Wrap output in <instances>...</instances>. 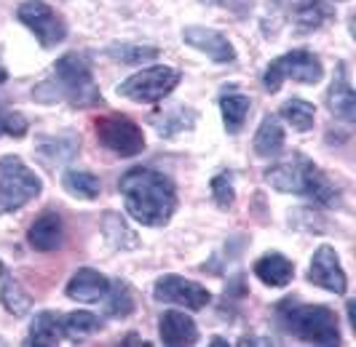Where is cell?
I'll use <instances>...</instances> for the list:
<instances>
[{"label":"cell","instance_id":"cell-1","mask_svg":"<svg viewBox=\"0 0 356 347\" xmlns=\"http://www.w3.org/2000/svg\"><path fill=\"white\" fill-rule=\"evenodd\" d=\"M118 192L124 195L126 214L145 227H163L177 211V187L166 174L134 166L118 179Z\"/></svg>","mask_w":356,"mask_h":347},{"label":"cell","instance_id":"cell-8","mask_svg":"<svg viewBox=\"0 0 356 347\" xmlns=\"http://www.w3.org/2000/svg\"><path fill=\"white\" fill-rule=\"evenodd\" d=\"M94 131L99 144L110 150L113 155L134 158L145 150V134L143 128L131 118H126L121 112H107L94 121Z\"/></svg>","mask_w":356,"mask_h":347},{"label":"cell","instance_id":"cell-21","mask_svg":"<svg viewBox=\"0 0 356 347\" xmlns=\"http://www.w3.org/2000/svg\"><path fill=\"white\" fill-rule=\"evenodd\" d=\"M252 150L257 158H276L282 155L284 150V128L276 115H266L260 121V128L254 134V142H252Z\"/></svg>","mask_w":356,"mask_h":347},{"label":"cell","instance_id":"cell-35","mask_svg":"<svg viewBox=\"0 0 356 347\" xmlns=\"http://www.w3.org/2000/svg\"><path fill=\"white\" fill-rule=\"evenodd\" d=\"M348 318H351V326L356 329V312H354V299H348Z\"/></svg>","mask_w":356,"mask_h":347},{"label":"cell","instance_id":"cell-29","mask_svg":"<svg viewBox=\"0 0 356 347\" xmlns=\"http://www.w3.org/2000/svg\"><path fill=\"white\" fill-rule=\"evenodd\" d=\"M97 331H102L99 315H94L89 310L65 312V337L67 339H83V337H91Z\"/></svg>","mask_w":356,"mask_h":347},{"label":"cell","instance_id":"cell-11","mask_svg":"<svg viewBox=\"0 0 356 347\" xmlns=\"http://www.w3.org/2000/svg\"><path fill=\"white\" fill-rule=\"evenodd\" d=\"M153 296L161 305H179L185 310H204L212 302V294L207 286L182 276H175V273H166L156 280Z\"/></svg>","mask_w":356,"mask_h":347},{"label":"cell","instance_id":"cell-15","mask_svg":"<svg viewBox=\"0 0 356 347\" xmlns=\"http://www.w3.org/2000/svg\"><path fill=\"white\" fill-rule=\"evenodd\" d=\"M327 107L330 112L343 123L356 121V96H354V86L348 81V67L346 62H338L335 67V78H332V86L327 91Z\"/></svg>","mask_w":356,"mask_h":347},{"label":"cell","instance_id":"cell-22","mask_svg":"<svg viewBox=\"0 0 356 347\" xmlns=\"http://www.w3.org/2000/svg\"><path fill=\"white\" fill-rule=\"evenodd\" d=\"M0 302H3V307L11 312V315H27L30 307H33V299L30 294L22 289V283H19L17 278L11 276V270L0 262Z\"/></svg>","mask_w":356,"mask_h":347},{"label":"cell","instance_id":"cell-20","mask_svg":"<svg viewBox=\"0 0 356 347\" xmlns=\"http://www.w3.org/2000/svg\"><path fill=\"white\" fill-rule=\"evenodd\" d=\"M78 147H81V137L72 134V131H62L56 137H43L38 142V155L43 158L49 166L54 163H67L78 155Z\"/></svg>","mask_w":356,"mask_h":347},{"label":"cell","instance_id":"cell-7","mask_svg":"<svg viewBox=\"0 0 356 347\" xmlns=\"http://www.w3.org/2000/svg\"><path fill=\"white\" fill-rule=\"evenodd\" d=\"M298 81V83H319L324 78V67H321L319 56L305 49H295V51H286L282 56H276L263 72V86L268 94H276L284 81Z\"/></svg>","mask_w":356,"mask_h":347},{"label":"cell","instance_id":"cell-31","mask_svg":"<svg viewBox=\"0 0 356 347\" xmlns=\"http://www.w3.org/2000/svg\"><path fill=\"white\" fill-rule=\"evenodd\" d=\"M209 187H212V201L217 203V208L228 211V208L236 203V187H233V174L231 171H220L217 176H212Z\"/></svg>","mask_w":356,"mask_h":347},{"label":"cell","instance_id":"cell-13","mask_svg":"<svg viewBox=\"0 0 356 347\" xmlns=\"http://www.w3.org/2000/svg\"><path fill=\"white\" fill-rule=\"evenodd\" d=\"M182 40H185L191 49L207 53L214 65H231V62H236V49H233V43L222 33L212 30V27L191 24V27L182 30Z\"/></svg>","mask_w":356,"mask_h":347},{"label":"cell","instance_id":"cell-27","mask_svg":"<svg viewBox=\"0 0 356 347\" xmlns=\"http://www.w3.org/2000/svg\"><path fill=\"white\" fill-rule=\"evenodd\" d=\"M102 230H105L107 241L113 243L115 248H137L140 246V238L134 235V230L126 225L124 219H121V214H115V211H107L105 219H102Z\"/></svg>","mask_w":356,"mask_h":347},{"label":"cell","instance_id":"cell-26","mask_svg":"<svg viewBox=\"0 0 356 347\" xmlns=\"http://www.w3.org/2000/svg\"><path fill=\"white\" fill-rule=\"evenodd\" d=\"M105 56H110L118 65H147L156 62L161 51L156 46H137V43H110L105 49Z\"/></svg>","mask_w":356,"mask_h":347},{"label":"cell","instance_id":"cell-18","mask_svg":"<svg viewBox=\"0 0 356 347\" xmlns=\"http://www.w3.org/2000/svg\"><path fill=\"white\" fill-rule=\"evenodd\" d=\"M254 278H260V283H266L270 289H284L295 276V262L286 260L282 251H268L252 267Z\"/></svg>","mask_w":356,"mask_h":347},{"label":"cell","instance_id":"cell-28","mask_svg":"<svg viewBox=\"0 0 356 347\" xmlns=\"http://www.w3.org/2000/svg\"><path fill=\"white\" fill-rule=\"evenodd\" d=\"M282 118H284L295 131H311L314 128V121H316V107L305 99H286L282 104Z\"/></svg>","mask_w":356,"mask_h":347},{"label":"cell","instance_id":"cell-2","mask_svg":"<svg viewBox=\"0 0 356 347\" xmlns=\"http://www.w3.org/2000/svg\"><path fill=\"white\" fill-rule=\"evenodd\" d=\"M33 99L43 104L67 102L72 110H89V107H102L105 96L94 81L91 65L83 53H65L54 62L51 75L40 81L33 88Z\"/></svg>","mask_w":356,"mask_h":347},{"label":"cell","instance_id":"cell-19","mask_svg":"<svg viewBox=\"0 0 356 347\" xmlns=\"http://www.w3.org/2000/svg\"><path fill=\"white\" fill-rule=\"evenodd\" d=\"M30 345H59L65 337V312L43 310L38 312L30 323V334H27Z\"/></svg>","mask_w":356,"mask_h":347},{"label":"cell","instance_id":"cell-5","mask_svg":"<svg viewBox=\"0 0 356 347\" xmlns=\"http://www.w3.org/2000/svg\"><path fill=\"white\" fill-rule=\"evenodd\" d=\"M43 192V182L33 169L24 166L19 155L0 158V211L11 214L35 201Z\"/></svg>","mask_w":356,"mask_h":347},{"label":"cell","instance_id":"cell-9","mask_svg":"<svg viewBox=\"0 0 356 347\" xmlns=\"http://www.w3.org/2000/svg\"><path fill=\"white\" fill-rule=\"evenodd\" d=\"M17 19L35 35L38 43L43 49H54V46H59L67 37V22L43 0H24V3H19Z\"/></svg>","mask_w":356,"mask_h":347},{"label":"cell","instance_id":"cell-3","mask_svg":"<svg viewBox=\"0 0 356 347\" xmlns=\"http://www.w3.org/2000/svg\"><path fill=\"white\" fill-rule=\"evenodd\" d=\"M266 182L276 192H289V195H303L311 198L319 206H338L340 192L338 187L327 179V174L303 153H292L289 158L273 163L266 171Z\"/></svg>","mask_w":356,"mask_h":347},{"label":"cell","instance_id":"cell-30","mask_svg":"<svg viewBox=\"0 0 356 347\" xmlns=\"http://www.w3.org/2000/svg\"><path fill=\"white\" fill-rule=\"evenodd\" d=\"M102 305H105V315H113V318H126L137 307L134 294H131V289L126 286L124 280H113V289H110V294H107Z\"/></svg>","mask_w":356,"mask_h":347},{"label":"cell","instance_id":"cell-34","mask_svg":"<svg viewBox=\"0 0 356 347\" xmlns=\"http://www.w3.org/2000/svg\"><path fill=\"white\" fill-rule=\"evenodd\" d=\"M238 345H273L270 339H260V337H244Z\"/></svg>","mask_w":356,"mask_h":347},{"label":"cell","instance_id":"cell-25","mask_svg":"<svg viewBox=\"0 0 356 347\" xmlns=\"http://www.w3.org/2000/svg\"><path fill=\"white\" fill-rule=\"evenodd\" d=\"M62 187L78 201H97L102 192L99 179L91 171H81V169H67L62 174Z\"/></svg>","mask_w":356,"mask_h":347},{"label":"cell","instance_id":"cell-36","mask_svg":"<svg viewBox=\"0 0 356 347\" xmlns=\"http://www.w3.org/2000/svg\"><path fill=\"white\" fill-rule=\"evenodd\" d=\"M8 81V72H6V67H3V62H0V83H6Z\"/></svg>","mask_w":356,"mask_h":347},{"label":"cell","instance_id":"cell-33","mask_svg":"<svg viewBox=\"0 0 356 347\" xmlns=\"http://www.w3.org/2000/svg\"><path fill=\"white\" fill-rule=\"evenodd\" d=\"M204 3L220 6V8L231 11L233 17H238V19L250 17V11H252V0H204Z\"/></svg>","mask_w":356,"mask_h":347},{"label":"cell","instance_id":"cell-16","mask_svg":"<svg viewBox=\"0 0 356 347\" xmlns=\"http://www.w3.org/2000/svg\"><path fill=\"white\" fill-rule=\"evenodd\" d=\"M27 243L40 254H51L56 248H62V243H65V222H62V217L56 211H43L27 230Z\"/></svg>","mask_w":356,"mask_h":347},{"label":"cell","instance_id":"cell-32","mask_svg":"<svg viewBox=\"0 0 356 347\" xmlns=\"http://www.w3.org/2000/svg\"><path fill=\"white\" fill-rule=\"evenodd\" d=\"M27 118L22 115V112H8V110H3L0 107V137H14V139H22L27 134Z\"/></svg>","mask_w":356,"mask_h":347},{"label":"cell","instance_id":"cell-14","mask_svg":"<svg viewBox=\"0 0 356 347\" xmlns=\"http://www.w3.org/2000/svg\"><path fill=\"white\" fill-rule=\"evenodd\" d=\"M110 289H113V280L107 276H102L99 270H91V267H81L67 280L65 294L75 302H83V305H99L107 299Z\"/></svg>","mask_w":356,"mask_h":347},{"label":"cell","instance_id":"cell-24","mask_svg":"<svg viewBox=\"0 0 356 347\" xmlns=\"http://www.w3.org/2000/svg\"><path fill=\"white\" fill-rule=\"evenodd\" d=\"M196 110H191L188 104H179L175 110H166V112H161V115L153 118L156 131H159L161 137H175V134H182V131H191L196 126Z\"/></svg>","mask_w":356,"mask_h":347},{"label":"cell","instance_id":"cell-4","mask_svg":"<svg viewBox=\"0 0 356 347\" xmlns=\"http://www.w3.org/2000/svg\"><path fill=\"white\" fill-rule=\"evenodd\" d=\"M279 326L308 345H340L338 315L324 305H305L295 296H284L276 305Z\"/></svg>","mask_w":356,"mask_h":347},{"label":"cell","instance_id":"cell-17","mask_svg":"<svg viewBox=\"0 0 356 347\" xmlns=\"http://www.w3.org/2000/svg\"><path fill=\"white\" fill-rule=\"evenodd\" d=\"M161 342L169 347H185L198 342V326L191 315L179 310H166L159 318Z\"/></svg>","mask_w":356,"mask_h":347},{"label":"cell","instance_id":"cell-12","mask_svg":"<svg viewBox=\"0 0 356 347\" xmlns=\"http://www.w3.org/2000/svg\"><path fill=\"white\" fill-rule=\"evenodd\" d=\"M308 280L314 286H319L330 294H346L348 289V278H346V270L338 260V251L327 243H321L319 248L314 251V260H311V267H308Z\"/></svg>","mask_w":356,"mask_h":347},{"label":"cell","instance_id":"cell-6","mask_svg":"<svg viewBox=\"0 0 356 347\" xmlns=\"http://www.w3.org/2000/svg\"><path fill=\"white\" fill-rule=\"evenodd\" d=\"M182 81V72L166 65H153L145 67L134 75H129L124 83L118 86V96L131 99L137 104H159L163 102Z\"/></svg>","mask_w":356,"mask_h":347},{"label":"cell","instance_id":"cell-10","mask_svg":"<svg viewBox=\"0 0 356 347\" xmlns=\"http://www.w3.org/2000/svg\"><path fill=\"white\" fill-rule=\"evenodd\" d=\"M273 14H279L295 33H314L335 17V6L330 0H270Z\"/></svg>","mask_w":356,"mask_h":347},{"label":"cell","instance_id":"cell-23","mask_svg":"<svg viewBox=\"0 0 356 347\" xmlns=\"http://www.w3.org/2000/svg\"><path fill=\"white\" fill-rule=\"evenodd\" d=\"M220 112H222V123H225V131L228 134H238L244 128V123L252 112V99L247 94H238V91H225L220 96Z\"/></svg>","mask_w":356,"mask_h":347}]
</instances>
